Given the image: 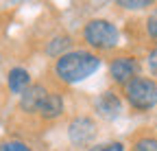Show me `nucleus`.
<instances>
[{
  "label": "nucleus",
  "mask_w": 157,
  "mask_h": 151,
  "mask_svg": "<svg viewBox=\"0 0 157 151\" xmlns=\"http://www.w3.org/2000/svg\"><path fill=\"white\" fill-rule=\"evenodd\" d=\"M0 151H33V149L22 140H5L0 142Z\"/></svg>",
  "instance_id": "obj_11"
},
{
  "label": "nucleus",
  "mask_w": 157,
  "mask_h": 151,
  "mask_svg": "<svg viewBox=\"0 0 157 151\" xmlns=\"http://www.w3.org/2000/svg\"><path fill=\"white\" fill-rule=\"evenodd\" d=\"M146 33H148L151 40H155V42H157V9H153V11H151L148 20H146Z\"/></svg>",
  "instance_id": "obj_13"
},
{
  "label": "nucleus",
  "mask_w": 157,
  "mask_h": 151,
  "mask_svg": "<svg viewBox=\"0 0 157 151\" xmlns=\"http://www.w3.org/2000/svg\"><path fill=\"white\" fill-rule=\"evenodd\" d=\"M96 109H98V114L101 116H105V118H118L120 116V112H122V101H120V97H118L116 92H111V90H107V92H103L101 97L96 99Z\"/></svg>",
  "instance_id": "obj_7"
},
{
  "label": "nucleus",
  "mask_w": 157,
  "mask_h": 151,
  "mask_svg": "<svg viewBox=\"0 0 157 151\" xmlns=\"http://www.w3.org/2000/svg\"><path fill=\"white\" fill-rule=\"evenodd\" d=\"M124 97L137 112H148L157 105V83L146 77H135L124 85Z\"/></svg>",
  "instance_id": "obj_3"
},
{
  "label": "nucleus",
  "mask_w": 157,
  "mask_h": 151,
  "mask_svg": "<svg viewBox=\"0 0 157 151\" xmlns=\"http://www.w3.org/2000/svg\"><path fill=\"white\" fill-rule=\"evenodd\" d=\"M46 97H48V90L44 85H39V83L29 85L22 94H20V107H22V112H26V114H35Z\"/></svg>",
  "instance_id": "obj_6"
},
{
  "label": "nucleus",
  "mask_w": 157,
  "mask_h": 151,
  "mask_svg": "<svg viewBox=\"0 0 157 151\" xmlns=\"http://www.w3.org/2000/svg\"><path fill=\"white\" fill-rule=\"evenodd\" d=\"M148 70H151L153 77H157V48H153L148 53Z\"/></svg>",
  "instance_id": "obj_16"
},
{
  "label": "nucleus",
  "mask_w": 157,
  "mask_h": 151,
  "mask_svg": "<svg viewBox=\"0 0 157 151\" xmlns=\"http://www.w3.org/2000/svg\"><path fill=\"white\" fill-rule=\"evenodd\" d=\"M37 114L46 118V121H55L63 114V99H61V94H57V92H48V97L44 99V103L39 105L37 109Z\"/></svg>",
  "instance_id": "obj_8"
},
{
  "label": "nucleus",
  "mask_w": 157,
  "mask_h": 151,
  "mask_svg": "<svg viewBox=\"0 0 157 151\" xmlns=\"http://www.w3.org/2000/svg\"><path fill=\"white\" fill-rule=\"evenodd\" d=\"M72 46V40L68 35H57L55 40L46 46V53L50 55V57H61V55H66V50Z\"/></svg>",
  "instance_id": "obj_10"
},
{
  "label": "nucleus",
  "mask_w": 157,
  "mask_h": 151,
  "mask_svg": "<svg viewBox=\"0 0 157 151\" xmlns=\"http://www.w3.org/2000/svg\"><path fill=\"white\" fill-rule=\"evenodd\" d=\"M120 7H124V9H144V7H151L153 2L151 0H120V2H118Z\"/></svg>",
  "instance_id": "obj_15"
},
{
  "label": "nucleus",
  "mask_w": 157,
  "mask_h": 151,
  "mask_svg": "<svg viewBox=\"0 0 157 151\" xmlns=\"http://www.w3.org/2000/svg\"><path fill=\"white\" fill-rule=\"evenodd\" d=\"M68 138L74 147H87L96 138V123L90 116H78L68 127Z\"/></svg>",
  "instance_id": "obj_4"
},
{
  "label": "nucleus",
  "mask_w": 157,
  "mask_h": 151,
  "mask_svg": "<svg viewBox=\"0 0 157 151\" xmlns=\"http://www.w3.org/2000/svg\"><path fill=\"white\" fill-rule=\"evenodd\" d=\"M83 40L96 50H111L120 42V33L116 24L103 18H94L83 26Z\"/></svg>",
  "instance_id": "obj_2"
},
{
  "label": "nucleus",
  "mask_w": 157,
  "mask_h": 151,
  "mask_svg": "<svg viewBox=\"0 0 157 151\" xmlns=\"http://www.w3.org/2000/svg\"><path fill=\"white\" fill-rule=\"evenodd\" d=\"M109 74L116 83L127 85L131 79L137 77V62L133 57H116L109 64Z\"/></svg>",
  "instance_id": "obj_5"
},
{
  "label": "nucleus",
  "mask_w": 157,
  "mask_h": 151,
  "mask_svg": "<svg viewBox=\"0 0 157 151\" xmlns=\"http://www.w3.org/2000/svg\"><path fill=\"white\" fill-rule=\"evenodd\" d=\"M7 83H9V90L13 94H22L31 85V74L24 68H11L7 74Z\"/></svg>",
  "instance_id": "obj_9"
},
{
  "label": "nucleus",
  "mask_w": 157,
  "mask_h": 151,
  "mask_svg": "<svg viewBox=\"0 0 157 151\" xmlns=\"http://www.w3.org/2000/svg\"><path fill=\"white\" fill-rule=\"evenodd\" d=\"M87 151H124L122 142H103V145H94Z\"/></svg>",
  "instance_id": "obj_14"
},
{
  "label": "nucleus",
  "mask_w": 157,
  "mask_h": 151,
  "mask_svg": "<svg viewBox=\"0 0 157 151\" xmlns=\"http://www.w3.org/2000/svg\"><path fill=\"white\" fill-rule=\"evenodd\" d=\"M133 151H157V138H140L133 145Z\"/></svg>",
  "instance_id": "obj_12"
},
{
  "label": "nucleus",
  "mask_w": 157,
  "mask_h": 151,
  "mask_svg": "<svg viewBox=\"0 0 157 151\" xmlns=\"http://www.w3.org/2000/svg\"><path fill=\"white\" fill-rule=\"evenodd\" d=\"M101 68V57L90 50H72L57 59L55 72L63 83H78Z\"/></svg>",
  "instance_id": "obj_1"
}]
</instances>
